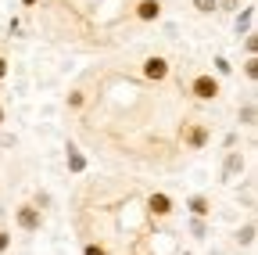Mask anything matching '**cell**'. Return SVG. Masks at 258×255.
Listing matches in <instances>:
<instances>
[{
  "mask_svg": "<svg viewBox=\"0 0 258 255\" xmlns=\"http://www.w3.org/2000/svg\"><path fill=\"white\" fill-rule=\"evenodd\" d=\"M15 223H18V230H25V234H36V230L43 227V212H40V205L22 201V205L15 209Z\"/></svg>",
  "mask_w": 258,
  "mask_h": 255,
  "instance_id": "cell-1",
  "label": "cell"
},
{
  "mask_svg": "<svg viewBox=\"0 0 258 255\" xmlns=\"http://www.w3.org/2000/svg\"><path fill=\"white\" fill-rule=\"evenodd\" d=\"M219 79L212 76V72H201V76H194V83H190V93H194V97H198V101H215L219 97Z\"/></svg>",
  "mask_w": 258,
  "mask_h": 255,
  "instance_id": "cell-2",
  "label": "cell"
},
{
  "mask_svg": "<svg viewBox=\"0 0 258 255\" xmlns=\"http://www.w3.org/2000/svg\"><path fill=\"white\" fill-rule=\"evenodd\" d=\"M208 140H212V133H208L205 122H186V126H183V144H186L190 151H205Z\"/></svg>",
  "mask_w": 258,
  "mask_h": 255,
  "instance_id": "cell-3",
  "label": "cell"
},
{
  "mask_svg": "<svg viewBox=\"0 0 258 255\" xmlns=\"http://www.w3.org/2000/svg\"><path fill=\"white\" fill-rule=\"evenodd\" d=\"M147 212H151L154 219H165V216H172V198L165 194V190H154V194L147 198Z\"/></svg>",
  "mask_w": 258,
  "mask_h": 255,
  "instance_id": "cell-4",
  "label": "cell"
},
{
  "mask_svg": "<svg viewBox=\"0 0 258 255\" xmlns=\"http://www.w3.org/2000/svg\"><path fill=\"white\" fill-rule=\"evenodd\" d=\"M240 173H244V155L240 151H230V155H226V162H222V180L233 183Z\"/></svg>",
  "mask_w": 258,
  "mask_h": 255,
  "instance_id": "cell-5",
  "label": "cell"
},
{
  "mask_svg": "<svg viewBox=\"0 0 258 255\" xmlns=\"http://www.w3.org/2000/svg\"><path fill=\"white\" fill-rule=\"evenodd\" d=\"M144 76H147V79H154V83H161V79L169 76V61H165V58H158V54H154V58H147V61H144Z\"/></svg>",
  "mask_w": 258,
  "mask_h": 255,
  "instance_id": "cell-6",
  "label": "cell"
},
{
  "mask_svg": "<svg viewBox=\"0 0 258 255\" xmlns=\"http://www.w3.org/2000/svg\"><path fill=\"white\" fill-rule=\"evenodd\" d=\"M186 209L194 212V219H205V216H212V201H208L205 194H190V198H186Z\"/></svg>",
  "mask_w": 258,
  "mask_h": 255,
  "instance_id": "cell-7",
  "label": "cell"
},
{
  "mask_svg": "<svg viewBox=\"0 0 258 255\" xmlns=\"http://www.w3.org/2000/svg\"><path fill=\"white\" fill-rule=\"evenodd\" d=\"M161 15V0H140V4H137V18L140 22H154Z\"/></svg>",
  "mask_w": 258,
  "mask_h": 255,
  "instance_id": "cell-8",
  "label": "cell"
},
{
  "mask_svg": "<svg viewBox=\"0 0 258 255\" xmlns=\"http://www.w3.org/2000/svg\"><path fill=\"white\" fill-rule=\"evenodd\" d=\"M69 169H72V173H83V169H86V158H83V151H79L76 144H69Z\"/></svg>",
  "mask_w": 258,
  "mask_h": 255,
  "instance_id": "cell-9",
  "label": "cell"
},
{
  "mask_svg": "<svg viewBox=\"0 0 258 255\" xmlns=\"http://www.w3.org/2000/svg\"><path fill=\"white\" fill-rule=\"evenodd\" d=\"M237 244H244V248L254 244V223H244V227L237 230Z\"/></svg>",
  "mask_w": 258,
  "mask_h": 255,
  "instance_id": "cell-10",
  "label": "cell"
},
{
  "mask_svg": "<svg viewBox=\"0 0 258 255\" xmlns=\"http://www.w3.org/2000/svg\"><path fill=\"white\" fill-rule=\"evenodd\" d=\"M194 11H198V15H212V11H219V0H194Z\"/></svg>",
  "mask_w": 258,
  "mask_h": 255,
  "instance_id": "cell-11",
  "label": "cell"
},
{
  "mask_svg": "<svg viewBox=\"0 0 258 255\" xmlns=\"http://www.w3.org/2000/svg\"><path fill=\"white\" fill-rule=\"evenodd\" d=\"M254 119H258V112H254V105L247 101V105L240 108V122H244V126H247V130H251V126H254Z\"/></svg>",
  "mask_w": 258,
  "mask_h": 255,
  "instance_id": "cell-12",
  "label": "cell"
},
{
  "mask_svg": "<svg viewBox=\"0 0 258 255\" xmlns=\"http://www.w3.org/2000/svg\"><path fill=\"white\" fill-rule=\"evenodd\" d=\"M251 18H254V8H247V11L237 18V33H251Z\"/></svg>",
  "mask_w": 258,
  "mask_h": 255,
  "instance_id": "cell-13",
  "label": "cell"
},
{
  "mask_svg": "<svg viewBox=\"0 0 258 255\" xmlns=\"http://www.w3.org/2000/svg\"><path fill=\"white\" fill-rule=\"evenodd\" d=\"M83 105H86V93H83V90H72V93H69V108H72V112H79Z\"/></svg>",
  "mask_w": 258,
  "mask_h": 255,
  "instance_id": "cell-14",
  "label": "cell"
},
{
  "mask_svg": "<svg viewBox=\"0 0 258 255\" xmlns=\"http://www.w3.org/2000/svg\"><path fill=\"white\" fill-rule=\"evenodd\" d=\"M244 76L247 79H258V58H247L244 61Z\"/></svg>",
  "mask_w": 258,
  "mask_h": 255,
  "instance_id": "cell-15",
  "label": "cell"
},
{
  "mask_svg": "<svg viewBox=\"0 0 258 255\" xmlns=\"http://www.w3.org/2000/svg\"><path fill=\"white\" fill-rule=\"evenodd\" d=\"M190 234H194V237H205V234H208L205 219H194V223H190Z\"/></svg>",
  "mask_w": 258,
  "mask_h": 255,
  "instance_id": "cell-16",
  "label": "cell"
},
{
  "mask_svg": "<svg viewBox=\"0 0 258 255\" xmlns=\"http://www.w3.org/2000/svg\"><path fill=\"white\" fill-rule=\"evenodd\" d=\"M83 255H108V248H104V244H93V241H90V244L83 248Z\"/></svg>",
  "mask_w": 258,
  "mask_h": 255,
  "instance_id": "cell-17",
  "label": "cell"
},
{
  "mask_svg": "<svg viewBox=\"0 0 258 255\" xmlns=\"http://www.w3.org/2000/svg\"><path fill=\"white\" fill-rule=\"evenodd\" d=\"M215 69H219V76H230V72H233V65H230L226 58H219V61H215Z\"/></svg>",
  "mask_w": 258,
  "mask_h": 255,
  "instance_id": "cell-18",
  "label": "cell"
},
{
  "mask_svg": "<svg viewBox=\"0 0 258 255\" xmlns=\"http://www.w3.org/2000/svg\"><path fill=\"white\" fill-rule=\"evenodd\" d=\"M8 248H11V234H8V230H0V255H4Z\"/></svg>",
  "mask_w": 258,
  "mask_h": 255,
  "instance_id": "cell-19",
  "label": "cell"
},
{
  "mask_svg": "<svg viewBox=\"0 0 258 255\" xmlns=\"http://www.w3.org/2000/svg\"><path fill=\"white\" fill-rule=\"evenodd\" d=\"M8 72H11V65H8V58H4V54H0V83H4V79H8Z\"/></svg>",
  "mask_w": 258,
  "mask_h": 255,
  "instance_id": "cell-20",
  "label": "cell"
},
{
  "mask_svg": "<svg viewBox=\"0 0 258 255\" xmlns=\"http://www.w3.org/2000/svg\"><path fill=\"white\" fill-rule=\"evenodd\" d=\"M254 50H258V40H254V33H247V54L254 58Z\"/></svg>",
  "mask_w": 258,
  "mask_h": 255,
  "instance_id": "cell-21",
  "label": "cell"
},
{
  "mask_svg": "<svg viewBox=\"0 0 258 255\" xmlns=\"http://www.w3.org/2000/svg\"><path fill=\"white\" fill-rule=\"evenodd\" d=\"M22 4H25V8H32V4H36V0H22Z\"/></svg>",
  "mask_w": 258,
  "mask_h": 255,
  "instance_id": "cell-22",
  "label": "cell"
},
{
  "mask_svg": "<svg viewBox=\"0 0 258 255\" xmlns=\"http://www.w3.org/2000/svg\"><path fill=\"white\" fill-rule=\"evenodd\" d=\"M0 122H4V108H0Z\"/></svg>",
  "mask_w": 258,
  "mask_h": 255,
  "instance_id": "cell-23",
  "label": "cell"
}]
</instances>
